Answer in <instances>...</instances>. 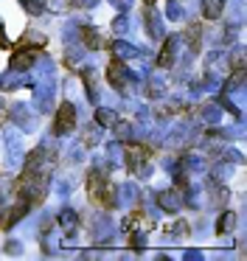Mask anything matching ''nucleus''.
I'll list each match as a JSON object with an SVG mask.
<instances>
[{"mask_svg": "<svg viewBox=\"0 0 247 261\" xmlns=\"http://www.w3.org/2000/svg\"><path fill=\"white\" fill-rule=\"evenodd\" d=\"M34 56H37V48H23V51L14 53V62H12V65L14 68H26V65H31Z\"/></svg>", "mask_w": 247, "mask_h": 261, "instance_id": "obj_3", "label": "nucleus"}, {"mask_svg": "<svg viewBox=\"0 0 247 261\" xmlns=\"http://www.w3.org/2000/svg\"><path fill=\"white\" fill-rule=\"evenodd\" d=\"M76 126V110H73V104H62L59 107V112H56V124H53V132L56 135H68V132Z\"/></svg>", "mask_w": 247, "mask_h": 261, "instance_id": "obj_2", "label": "nucleus"}, {"mask_svg": "<svg viewBox=\"0 0 247 261\" xmlns=\"http://www.w3.org/2000/svg\"><path fill=\"white\" fill-rule=\"evenodd\" d=\"M110 82L115 87H124V68H121V62H112V65H110Z\"/></svg>", "mask_w": 247, "mask_h": 261, "instance_id": "obj_4", "label": "nucleus"}, {"mask_svg": "<svg viewBox=\"0 0 247 261\" xmlns=\"http://www.w3.org/2000/svg\"><path fill=\"white\" fill-rule=\"evenodd\" d=\"M90 200L93 203H98L101 208H110L112 200H115V194H112L110 183H107V177L101 174V171H90Z\"/></svg>", "mask_w": 247, "mask_h": 261, "instance_id": "obj_1", "label": "nucleus"}, {"mask_svg": "<svg viewBox=\"0 0 247 261\" xmlns=\"http://www.w3.org/2000/svg\"><path fill=\"white\" fill-rule=\"evenodd\" d=\"M205 3H208V9H205V17H219L222 0H205Z\"/></svg>", "mask_w": 247, "mask_h": 261, "instance_id": "obj_5", "label": "nucleus"}]
</instances>
